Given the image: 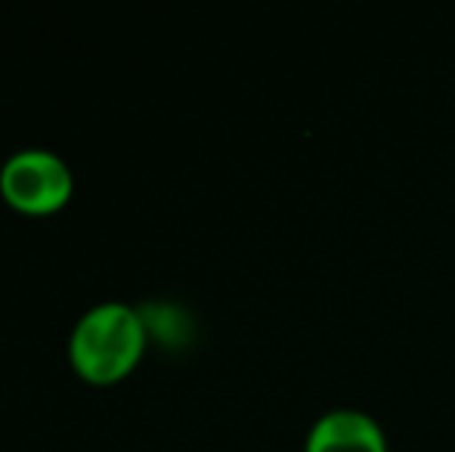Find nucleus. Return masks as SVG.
<instances>
[{
    "label": "nucleus",
    "mask_w": 455,
    "mask_h": 452,
    "mask_svg": "<svg viewBox=\"0 0 455 452\" xmlns=\"http://www.w3.org/2000/svg\"><path fill=\"white\" fill-rule=\"evenodd\" d=\"M143 320L124 304H100L75 326L72 362L91 381H115L143 353Z\"/></svg>",
    "instance_id": "1"
},
{
    "label": "nucleus",
    "mask_w": 455,
    "mask_h": 452,
    "mask_svg": "<svg viewBox=\"0 0 455 452\" xmlns=\"http://www.w3.org/2000/svg\"><path fill=\"white\" fill-rule=\"evenodd\" d=\"M4 195L16 208L31 214H44L60 208L72 193V174L66 162L47 149L16 152L0 170Z\"/></svg>",
    "instance_id": "2"
},
{
    "label": "nucleus",
    "mask_w": 455,
    "mask_h": 452,
    "mask_svg": "<svg viewBox=\"0 0 455 452\" xmlns=\"http://www.w3.org/2000/svg\"><path fill=\"white\" fill-rule=\"evenodd\" d=\"M304 452H387V437L360 409H329L313 422Z\"/></svg>",
    "instance_id": "3"
}]
</instances>
